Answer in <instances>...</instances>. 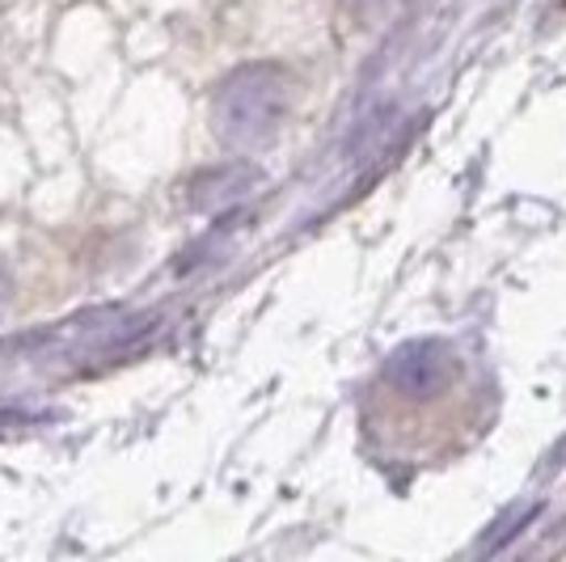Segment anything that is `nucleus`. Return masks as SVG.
Listing matches in <instances>:
<instances>
[{"mask_svg": "<svg viewBox=\"0 0 566 562\" xmlns=\"http://www.w3.org/2000/svg\"><path fill=\"white\" fill-rule=\"evenodd\" d=\"M461 373V360L452 352L449 343L440 339H419V343H406L398 352L389 355L385 364V376L389 385L398 389L401 398H440L444 389H452V381Z\"/></svg>", "mask_w": 566, "mask_h": 562, "instance_id": "1", "label": "nucleus"}]
</instances>
